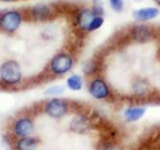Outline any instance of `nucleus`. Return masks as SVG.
I'll return each instance as SVG.
<instances>
[{
  "mask_svg": "<svg viewBox=\"0 0 160 150\" xmlns=\"http://www.w3.org/2000/svg\"><path fill=\"white\" fill-rule=\"evenodd\" d=\"M0 78L8 85L19 83L22 78V69L19 62L13 59L4 61L0 66Z\"/></svg>",
  "mask_w": 160,
  "mask_h": 150,
  "instance_id": "nucleus-1",
  "label": "nucleus"
},
{
  "mask_svg": "<svg viewBox=\"0 0 160 150\" xmlns=\"http://www.w3.org/2000/svg\"><path fill=\"white\" fill-rule=\"evenodd\" d=\"M23 15L18 10H7L0 14V30L5 33L12 34L21 26Z\"/></svg>",
  "mask_w": 160,
  "mask_h": 150,
  "instance_id": "nucleus-2",
  "label": "nucleus"
},
{
  "mask_svg": "<svg viewBox=\"0 0 160 150\" xmlns=\"http://www.w3.org/2000/svg\"><path fill=\"white\" fill-rule=\"evenodd\" d=\"M73 66V58L65 52L55 54L50 60L49 68L55 75H63L71 70Z\"/></svg>",
  "mask_w": 160,
  "mask_h": 150,
  "instance_id": "nucleus-3",
  "label": "nucleus"
},
{
  "mask_svg": "<svg viewBox=\"0 0 160 150\" xmlns=\"http://www.w3.org/2000/svg\"><path fill=\"white\" fill-rule=\"evenodd\" d=\"M68 111V103L61 98H53L45 105V112L49 116L60 118L64 116Z\"/></svg>",
  "mask_w": 160,
  "mask_h": 150,
  "instance_id": "nucleus-4",
  "label": "nucleus"
},
{
  "mask_svg": "<svg viewBox=\"0 0 160 150\" xmlns=\"http://www.w3.org/2000/svg\"><path fill=\"white\" fill-rule=\"evenodd\" d=\"M89 93L96 99H105L109 96L110 91L108 85L101 78H96L89 85Z\"/></svg>",
  "mask_w": 160,
  "mask_h": 150,
  "instance_id": "nucleus-5",
  "label": "nucleus"
},
{
  "mask_svg": "<svg viewBox=\"0 0 160 150\" xmlns=\"http://www.w3.org/2000/svg\"><path fill=\"white\" fill-rule=\"evenodd\" d=\"M30 16L36 21H44L51 16V8L46 4H37L30 9Z\"/></svg>",
  "mask_w": 160,
  "mask_h": 150,
  "instance_id": "nucleus-6",
  "label": "nucleus"
},
{
  "mask_svg": "<svg viewBox=\"0 0 160 150\" xmlns=\"http://www.w3.org/2000/svg\"><path fill=\"white\" fill-rule=\"evenodd\" d=\"M97 15H95L94 12L90 9H82L77 13L76 15V24L77 26L84 30V31H87V29L89 27V24L91 23L93 18Z\"/></svg>",
  "mask_w": 160,
  "mask_h": 150,
  "instance_id": "nucleus-7",
  "label": "nucleus"
},
{
  "mask_svg": "<svg viewBox=\"0 0 160 150\" xmlns=\"http://www.w3.org/2000/svg\"><path fill=\"white\" fill-rule=\"evenodd\" d=\"M91 126L90 120L88 117H86L85 115H78L77 117H75L71 123H70V128L73 130L74 132L77 133H83L86 132L87 130Z\"/></svg>",
  "mask_w": 160,
  "mask_h": 150,
  "instance_id": "nucleus-8",
  "label": "nucleus"
},
{
  "mask_svg": "<svg viewBox=\"0 0 160 150\" xmlns=\"http://www.w3.org/2000/svg\"><path fill=\"white\" fill-rule=\"evenodd\" d=\"M131 34H132V38L133 40L137 42H147L151 39V31L150 29L144 25H138V26H135L131 30Z\"/></svg>",
  "mask_w": 160,
  "mask_h": 150,
  "instance_id": "nucleus-9",
  "label": "nucleus"
},
{
  "mask_svg": "<svg viewBox=\"0 0 160 150\" xmlns=\"http://www.w3.org/2000/svg\"><path fill=\"white\" fill-rule=\"evenodd\" d=\"M14 130L18 136H28L33 130V124L31 120H29L28 118H21L15 123Z\"/></svg>",
  "mask_w": 160,
  "mask_h": 150,
  "instance_id": "nucleus-10",
  "label": "nucleus"
},
{
  "mask_svg": "<svg viewBox=\"0 0 160 150\" xmlns=\"http://www.w3.org/2000/svg\"><path fill=\"white\" fill-rule=\"evenodd\" d=\"M159 13V10L155 7H147L138 9L133 12L134 18L138 21H148V20L154 19Z\"/></svg>",
  "mask_w": 160,
  "mask_h": 150,
  "instance_id": "nucleus-11",
  "label": "nucleus"
},
{
  "mask_svg": "<svg viewBox=\"0 0 160 150\" xmlns=\"http://www.w3.org/2000/svg\"><path fill=\"white\" fill-rule=\"evenodd\" d=\"M145 113V108L143 107H129L124 111V117L128 122L137 121Z\"/></svg>",
  "mask_w": 160,
  "mask_h": 150,
  "instance_id": "nucleus-12",
  "label": "nucleus"
},
{
  "mask_svg": "<svg viewBox=\"0 0 160 150\" xmlns=\"http://www.w3.org/2000/svg\"><path fill=\"white\" fill-rule=\"evenodd\" d=\"M67 87L71 90H74V91H77V90H80L82 88V78L80 75L78 74H73L71 76H69L67 78Z\"/></svg>",
  "mask_w": 160,
  "mask_h": 150,
  "instance_id": "nucleus-13",
  "label": "nucleus"
},
{
  "mask_svg": "<svg viewBox=\"0 0 160 150\" xmlns=\"http://www.w3.org/2000/svg\"><path fill=\"white\" fill-rule=\"evenodd\" d=\"M37 146V141L33 138L25 137L19 140L17 143L18 150H34Z\"/></svg>",
  "mask_w": 160,
  "mask_h": 150,
  "instance_id": "nucleus-14",
  "label": "nucleus"
},
{
  "mask_svg": "<svg viewBox=\"0 0 160 150\" xmlns=\"http://www.w3.org/2000/svg\"><path fill=\"white\" fill-rule=\"evenodd\" d=\"M104 23V19L102 16H95L93 18V20L91 21V23L89 24V27L87 29V32H92L97 30L98 28H100Z\"/></svg>",
  "mask_w": 160,
  "mask_h": 150,
  "instance_id": "nucleus-15",
  "label": "nucleus"
},
{
  "mask_svg": "<svg viewBox=\"0 0 160 150\" xmlns=\"http://www.w3.org/2000/svg\"><path fill=\"white\" fill-rule=\"evenodd\" d=\"M110 5L116 12H121L123 10V0H110Z\"/></svg>",
  "mask_w": 160,
  "mask_h": 150,
  "instance_id": "nucleus-16",
  "label": "nucleus"
},
{
  "mask_svg": "<svg viewBox=\"0 0 160 150\" xmlns=\"http://www.w3.org/2000/svg\"><path fill=\"white\" fill-rule=\"evenodd\" d=\"M64 91V87L63 86H60V85H57V86H52L47 89L46 94L48 95H59L63 93Z\"/></svg>",
  "mask_w": 160,
  "mask_h": 150,
  "instance_id": "nucleus-17",
  "label": "nucleus"
},
{
  "mask_svg": "<svg viewBox=\"0 0 160 150\" xmlns=\"http://www.w3.org/2000/svg\"><path fill=\"white\" fill-rule=\"evenodd\" d=\"M95 68H96V65H95L94 62H87L84 64L83 71L86 74H91V73H94Z\"/></svg>",
  "mask_w": 160,
  "mask_h": 150,
  "instance_id": "nucleus-18",
  "label": "nucleus"
},
{
  "mask_svg": "<svg viewBox=\"0 0 160 150\" xmlns=\"http://www.w3.org/2000/svg\"><path fill=\"white\" fill-rule=\"evenodd\" d=\"M0 1H2V2H6V3H9V2H14V1H17V0H0Z\"/></svg>",
  "mask_w": 160,
  "mask_h": 150,
  "instance_id": "nucleus-19",
  "label": "nucleus"
},
{
  "mask_svg": "<svg viewBox=\"0 0 160 150\" xmlns=\"http://www.w3.org/2000/svg\"><path fill=\"white\" fill-rule=\"evenodd\" d=\"M159 55H160V48H159Z\"/></svg>",
  "mask_w": 160,
  "mask_h": 150,
  "instance_id": "nucleus-20",
  "label": "nucleus"
},
{
  "mask_svg": "<svg viewBox=\"0 0 160 150\" xmlns=\"http://www.w3.org/2000/svg\"><path fill=\"white\" fill-rule=\"evenodd\" d=\"M158 3H159V4H160V1H158Z\"/></svg>",
  "mask_w": 160,
  "mask_h": 150,
  "instance_id": "nucleus-21",
  "label": "nucleus"
}]
</instances>
